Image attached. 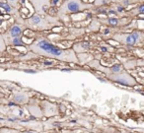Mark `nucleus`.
Segmentation results:
<instances>
[{"label":"nucleus","mask_w":144,"mask_h":133,"mask_svg":"<svg viewBox=\"0 0 144 133\" xmlns=\"http://www.w3.org/2000/svg\"><path fill=\"white\" fill-rule=\"evenodd\" d=\"M108 23H109L111 26H117V25H118V23H119V20L117 19V18H110V19L108 20Z\"/></svg>","instance_id":"obj_11"},{"label":"nucleus","mask_w":144,"mask_h":133,"mask_svg":"<svg viewBox=\"0 0 144 133\" xmlns=\"http://www.w3.org/2000/svg\"><path fill=\"white\" fill-rule=\"evenodd\" d=\"M115 1H118V0H115Z\"/></svg>","instance_id":"obj_23"},{"label":"nucleus","mask_w":144,"mask_h":133,"mask_svg":"<svg viewBox=\"0 0 144 133\" xmlns=\"http://www.w3.org/2000/svg\"><path fill=\"white\" fill-rule=\"evenodd\" d=\"M0 40H2V37L1 36H0Z\"/></svg>","instance_id":"obj_22"},{"label":"nucleus","mask_w":144,"mask_h":133,"mask_svg":"<svg viewBox=\"0 0 144 133\" xmlns=\"http://www.w3.org/2000/svg\"><path fill=\"white\" fill-rule=\"evenodd\" d=\"M86 7H87V5L83 4L80 1H77V0H69V1L65 2L63 4V6L61 7V11L70 12V13H77Z\"/></svg>","instance_id":"obj_3"},{"label":"nucleus","mask_w":144,"mask_h":133,"mask_svg":"<svg viewBox=\"0 0 144 133\" xmlns=\"http://www.w3.org/2000/svg\"><path fill=\"white\" fill-rule=\"evenodd\" d=\"M22 35V29L20 26L15 25L10 29V36L13 38H20V36Z\"/></svg>","instance_id":"obj_5"},{"label":"nucleus","mask_w":144,"mask_h":133,"mask_svg":"<svg viewBox=\"0 0 144 133\" xmlns=\"http://www.w3.org/2000/svg\"><path fill=\"white\" fill-rule=\"evenodd\" d=\"M10 2H12V3H14V2H16V1H18V0H9Z\"/></svg>","instance_id":"obj_19"},{"label":"nucleus","mask_w":144,"mask_h":133,"mask_svg":"<svg viewBox=\"0 0 144 133\" xmlns=\"http://www.w3.org/2000/svg\"><path fill=\"white\" fill-rule=\"evenodd\" d=\"M45 64L46 65H52V62H51V61H46Z\"/></svg>","instance_id":"obj_17"},{"label":"nucleus","mask_w":144,"mask_h":133,"mask_svg":"<svg viewBox=\"0 0 144 133\" xmlns=\"http://www.w3.org/2000/svg\"><path fill=\"white\" fill-rule=\"evenodd\" d=\"M12 44L15 46H26V44L20 38H14L12 39Z\"/></svg>","instance_id":"obj_8"},{"label":"nucleus","mask_w":144,"mask_h":133,"mask_svg":"<svg viewBox=\"0 0 144 133\" xmlns=\"http://www.w3.org/2000/svg\"><path fill=\"white\" fill-rule=\"evenodd\" d=\"M0 8H3L7 12L11 11V6H10L9 4H7V3H5V2H0Z\"/></svg>","instance_id":"obj_12"},{"label":"nucleus","mask_w":144,"mask_h":133,"mask_svg":"<svg viewBox=\"0 0 144 133\" xmlns=\"http://www.w3.org/2000/svg\"><path fill=\"white\" fill-rule=\"evenodd\" d=\"M111 72H114V73H120L121 72V66L119 65V64H116V65H114L112 67H111Z\"/></svg>","instance_id":"obj_10"},{"label":"nucleus","mask_w":144,"mask_h":133,"mask_svg":"<svg viewBox=\"0 0 144 133\" xmlns=\"http://www.w3.org/2000/svg\"><path fill=\"white\" fill-rule=\"evenodd\" d=\"M31 49L34 52L39 54L57 58L63 61H74L77 62V58L74 55V52L72 50H63L60 49L51 43L47 42L45 38H39L35 44L31 45Z\"/></svg>","instance_id":"obj_1"},{"label":"nucleus","mask_w":144,"mask_h":133,"mask_svg":"<svg viewBox=\"0 0 144 133\" xmlns=\"http://www.w3.org/2000/svg\"><path fill=\"white\" fill-rule=\"evenodd\" d=\"M24 72H25V73H29V74H36L37 71L34 70V69H25Z\"/></svg>","instance_id":"obj_13"},{"label":"nucleus","mask_w":144,"mask_h":133,"mask_svg":"<svg viewBox=\"0 0 144 133\" xmlns=\"http://www.w3.org/2000/svg\"><path fill=\"white\" fill-rule=\"evenodd\" d=\"M0 133H37L35 131H26V132H20V131H16V130H12V129H1Z\"/></svg>","instance_id":"obj_9"},{"label":"nucleus","mask_w":144,"mask_h":133,"mask_svg":"<svg viewBox=\"0 0 144 133\" xmlns=\"http://www.w3.org/2000/svg\"><path fill=\"white\" fill-rule=\"evenodd\" d=\"M40 23H42V19H40V17L38 16V15H35L30 19V24H32L34 26H38Z\"/></svg>","instance_id":"obj_6"},{"label":"nucleus","mask_w":144,"mask_h":133,"mask_svg":"<svg viewBox=\"0 0 144 133\" xmlns=\"http://www.w3.org/2000/svg\"><path fill=\"white\" fill-rule=\"evenodd\" d=\"M123 10H124V8H123L122 6H118V7H117V11H118V12H122Z\"/></svg>","instance_id":"obj_16"},{"label":"nucleus","mask_w":144,"mask_h":133,"mask_svg":"<svg viewBox=\"0 0 144 133\" xmlns=\"http://www.w3.org/2000/svg\"><path fill=\"white\" fill-rule=\"evenodd\" d=\"M143 11H144V5H140L139 7H138V12L139 13H143Z\"/></svg>","instance_id":"obj_15"},{"label":"nucleus","mask_w":144,"mask_h":133,"mask_svg":"<svg viewBox=\"0 0 144 133\" xmlns=\"http://www.w3.org/2000/svg\"><path fill=\"white\" fill-rule=\"evenodd\" d=\"M27 100H28V97L25 94H17L15 96V101H18V103H20V104L25 103Z\"/></svg>","instance_id":"obj_7"},{"label":"nucleus","mask_w":144,"mask_h":133,"mask_svg":"<svg viewBox=\"0 0 144 133\" xmlns=\"http://www.w3.org/2000/svg\"><path fill=\"white\" fill-rule=\"evenodd\" d=\"M115 38L117 40H119V42L128 44V45H135L136 44H138L141 38H142V34L139 32H133L132 34L129 35H117L115 37Z\"/></svg>","instance_id":"obj_2"},{"label":"nucleus","mask_w":144,"mask_h":133,"mask_svg":"<svg viewBox=\"0 0 144 133\" xmlns=\"http://www.w3.org/2000/svg\"><path fill=\"white\" fill-rule=\"evenodd\" d=\"M111 80L115 81V82H118L119 84H122V85H127V86H132L135 84V81L133 79L130 75H128L127 73H118L117 75H111L110 76Z\"/></svg>","instance_id":"obj_4"},{"label":"nucleus","mask_w":144,"mask_h":133,"mask_svg":"<svg viewBox=\"0 0 144 133\" xmlns=\"http://www.w3.org/2000/svg\"><path fill=\"white\" fill-rule=\"evenodd\" d=\"M58 3V0H52V4L53 5H55V4H57Z\"/></svg>","instance_id":"obj_18"},{"label":"nucleus","mask_w":144,"mask_h":133,"mask_svg":"<svg viewBox=\"0 0 144 133\" xmlns=\"http://www.w3.org/2000/svg\"><path fill=\"white\" fill-rule=\"evenodd\" d=\"M104 33H105V34H108V33H109V30H108V29H106V30H105V32H104Z\"/></svg>","instance_id":"obj_20"},{"label":"nucleus","mask_w":144,"mask_h":133,"mask_svg":"<svg viewBox=\"0 0 144 133\" xmlns=\"http://www.w3.org/2000/svg\"><path fill=\"white\" fill-rule=\"evenodd\" d=\"M16 104H14V103H9V106H15Z\"/></svg>","instance_id":"obj_21"},{"label":"nucleus","mask_w":144,"mask_h":133,"mask_svg":"<svg viewBox=\"0 0 144 133\" xmlns=\"http://www.w3.org/2000/svg\"><path fill=\"white\" fill-rule=\"evenodd\" d=\"M4 49H5V45H4L3 40H0V51H2Z\"/></svg>","instance_id":"obj_14"}]
</instances>
